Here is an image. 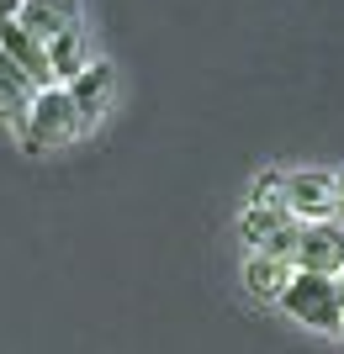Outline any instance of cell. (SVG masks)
Returning a JSON list of instances; mask_svg holds the SVG:
<instances>
[{
	"mask_svg": "<svg viewBox=\"0 0 344 354\" xmlns=\"http://www.w3.org/2000/svg\"><path fill=\"white\" fill-rule=\"evenodd\" d=\"M85 133V122H80L75 101H69V90L53 85V90H37V101H32L27 122H21V148H32V153H48V148H64L75 143V138Z\"/></svg>",
	"mask_w": 344,
	"mask_h": 354,
	"instance_id": "cell-1",
	"label": "cell"
},
{
	"mask_svg": "<svg viewBox=\"0 0 344 354\" xmlns=\"http://www.w3.org/2000/svg\"><path fill=\"white\" fill-rule=\"evenodd\" d=\"M281 312L291 317V323L313 328V333H339V328H344V301H339V286H334V281H323V275H302V270H297V281L286 286Z\"/></svg>",
	"mask_w": 344,
	"mask_h": 354,
	"instance_id": "cell-2",
	"label": "cell"
},
{
	"mask_svg": "<svg viewBox=\"0 0 344 354\" xmlns=\"http://www.w3.org/2000/svg\"><path fill=\"white\" fill-rule=\"evenodd\" d=\"M239 238L249 243V254H275L297 265V243H302V222L281 207H244Z\"/></svg>",
	"mask_w": 344,
	"mask_h": 354,
	"instance_id": "cell-3",
	"label": "cell"
},
{
	"mask_svg": "<svg viewBox=\"0 0 344 354\" xmlns=\"http://www.w3.org/2000/svg\"><path fill=\"white\" fill-rule=\"evenodd\" d=\"M286 212L313 227V222H334L339 217V175H323V169H297L286 175Z\"/></svg>",
	"mask_w": 344,
	"mask_h": 354,
	"instance_id": "cell-4",
	"label": "cell"
},
{
	"mask_svg": "<svg viewBox=\"0 0 344 354\" xmlns=\"http://www.w3.org/2000/svg\"><path fill=\"white\" fill-rule=\"evenodd\" d=\"M297 270H302V275H323V281H339V275H344V222L339 217L302 227Z\"/></svg>",
	"mask_w": 344,
	"mask_h": 354,
	"instance_id": "cell-5",
	"label": "cell"
},
{
	"mask_svg": "<svg viewBox=\"0 0 344 354\" xmlns=\"http://www.w3.org/2000/svg\"><path fill=\"white\" fill-rule=\"evenodd\" d=\"M0 53H6L16 69L27 74L37 90H53V64H48V43H37L27 27H16V21H0Z\"/></svg>",
	"mask_w": 344,
	"mask_h": 354,
	"instance_id": "cell-6",
	"label": "cell"
},
{
	"mask_svg": "<svg viewBox=\"0 0 344 354\" xmlns=\"http://www.w3.org/2000/svg\"><path fill=\"white\" fill-rule=\"evenodd\" d=\"M69 90V101H75V111H80V122L85 127H96L101 122V111L111 106V95H117V69L106 59H90V69L80 74L75 85H64Z\"/></svg>",
	"mask_w": 344,
	"mask_h": 354,
	"instance_id": "cell-7",
	"label": "cell"
},
{
	"mask_svg": "<svg viewBox=\"0 0 344 354\" xmlns=\"http://www.w3.org/2000/svg\"><path fill=\"white\" fill-rule=\"evenodd\" d=\"M291 281H297V265H291V259H275V254H249V259H244V291L255 296L260 307H265V301L281 307V296H286Z\"/></svg>",
	"mask_w": 344,
	"mask_h": 354,
	"instance_id": "cell-8",
	"label": "cell"
},
{
	"mask_svg": "<svg viewBox=\"0 0 344 354\" xmlns=\"http://www.w3.org/2000/svg\"><path fill=\"white\" fill-rule=\"evenodd\" d=\"M16 27H27L37 43H53L69 27H80V6L75 0H27L21 16H16Z\"/></svg>",
	"mask_w": 344,
	"mask_h": 354,
	"instance_id": "cell-9",
	"label": "cell"
},
{
	"mask_svg": "<svg viewBox=\"0 0 344 354\" xmlns=\"http://www.w3.org/2000/svg\"><path fill=\"white\" fill-rule=\"evenodd\" d=\"M32 101H37V85H32V80L16 69L6 53H0V127L21 133V122H27Z\"/></svg>",
	"mask_w": 344,
	"mask_h": 354,
	"instance_id": "cell-10",
	"label": "cell"
},
{
	"mask_svg": "<svg viewBox=\"0 0 344 354\" xmlns=\"http://www.w3.org/2000/svg\"><path fill=\"white\" fill-rule=\"evenodd\" d=\"M48 64H53V85H75L80 74L90 69L85 27H69L64 37H53V43H48Z\"/></svg>",
	"mask_w": 344,
	"mask_h": 354,
	"instance_id": "cell-11",
	"label": "cell"
},
{
	"mask_svg": "<svg viewBox=\"0 0 344 354\" xmlns=\"http://www.w3.org/2000/svg\"><path fill=\"white\" fill-rule=\"evenodd\" d=\"M249 207H281L286 212V175L281 169H265V175L249 180Z\"/></svg>",
	"mask_w": 344,
	"mask_h": 354,
	"instance_id": "cell-12",
	"label": "cell"
},
{
	"mask_svg": "<svg viewBox=\"0 0 344 354\" xmlns=\"http://www.w3.org/2000/svg\"><path fill=\"white\" fill-rule=\"evenodd\" d=\"M21 6H27V0H0V21H16V16H21Z\"/></svg>",
	"mask_w": 344,
	"mask_h": 354,
	"instance_id": "cell-13",
	"label": "cell"
},
{
	"mask_svg": "<svg viewBox=\"0 0 344 354\" xmlns=\"http://www.w3.org/2000/svg\"><path fill=\"white\" fill-rule=\"evenodd\" d=\"M339 222H344V175H339Z\"/></svg>",
	"mask_w": 344,
	"mask_h": 354,
	"instance_id": "cell-14",
	"label": "cell"
},
{
	"mask_svg": "<svg viewBox=\"0 0 344 354\" xmlns=\"http://www.w3.org/2000/svg\"><path fill=\"white\" fill-rule=\"evenodd\" d=\"M334 286H339V301H344V275H339V281H334Z\"/></svg>",
	"mask_w": 344,
	"mask_h": 354,
	"instance_id": "cell-15",
	"label": "cell"
},
{
	"mask_svg": "<svg viewBox=\"0 0 344 354\" xmlns=\"http://www.w3.org/2000/svg\"><path fill=\"white\" fill-rule=\"evenodd\" d=\"M339 339H344V328H339Z\"/></svg>",
	"mask_w": 344,
	"mask_h": 354,
	"instance_id": "cell-16",
	"label": "cell"
}]
</instances>
